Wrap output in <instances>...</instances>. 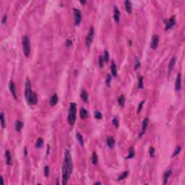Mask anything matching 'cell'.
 Returning <instances> with one entry per match:
<instances>
[{
	"mask_svg": "<svg viewBox=\"0 0 185 185\" xmlns=\"http://www.w3.org/2000/svg\"><path fill=\"white\" fill-rule=\"evenodd\" d=\"M175 24H176V19H175V16H172L167 21V23H165V31L169 30V29L171 28L173 25H175Z\"/></svg>",
	"mask_w": 185,
	"mask_h": 185,
	"instance_id": "30bf717a",
	"label": "cell"
},
{
	"mask_svg": "<svg viewBox=\"0 0 185 185\" xmlns=\"http://www.w3.org/2000/svg\"><path fill=\"white\" fill-rule=\"evenodd\" d=\"M119 17H120V12L117 7H114V18L116 23H119Z\"/></svg>",
	"mask_w": 185,
	"mask_h": 185,
	"instance_id": "7c38bea8",
	"label": "cell"
},
{
	"mask_svg": "<svg viewBox=\"0 0 185 185\" xmlns=\"http://www.w3.org/2000/svg\"><path fill=\"white\" fill-rule=\"evenodd\" d=\"M7 15H4L3 16V17H2V23L3 25H4V24L7 23Z\"/></svg>",
	"mask_w": 185,
	"mask_h": 185,
	"instance_id": "b9f144b4",
	"label": "cell"
},
{
	"mask_svg": "<svg viewBox=\"0 0 185 185\" xmlns=\"http://www.w3.org/2000/svg\"><path fill=\"white\" fill-rule=\"evenodd\" d=\"M138 87L140 89L143 88V77H140L138 78Z\"/></svg>",
	"mask_w": 185,
	"mask_h": 185,
	"instance_id": "d6a6232c",
	"label": "cell"
},
{
	"mask_svg": "<svg viewBox=\"0 0 185 185\" xmlns=\"http://www.w3.org/2000/svg\"><path fill=\"white\" fill-rule=\"evenodd\" d=\"M158 42H159V38L158 35H155L153 36L152 38V41H151V43H150V48L152 49L155 50L156 49L158 46Z\"/></svg>",
	"mask_w": 185,
	"mask_h": 185,
	"instance_id": "52a82bcc",
	"label": "cell"
},
{
	"mask_svg": "<svg viewBox=\"0 0 185 185\" xmlns=\"http://www.w3.org/2000/svg\"><path fill=\"white\" fill-rule=\"evenodd\" d=\"M140 67V61L138 60V58H136V59H135V67H134V69L135 70H137L138 67Z\"/></svg>",
	"mask_w": 185,
	"mask_h": 185,
	"instance_id": "f35d334b",
	"label": "cell"
},
{
	"mask_svg": "<svg viewBox=\"0 0 185 185\" xmlns=\"http://www.w3.org/2000/svg\"><path fill=\"white\" fill-rule=\"evenodd\" d=\"M148 122H149V119L148 117L144 119L143 122L142 123V131H141L140 134V138H141L142 136L145 133L146 130H147V127H148Z\"/></svg>",
	"mask_w": 185,
	"mask_h": 185,
	"instance_id": "9c48e42d",
	"label": "cell"
},
{
	"mask_svg": "<svg viewBox=\"0 0 185 185\" xmlns=\"http://www.w3.org/2000/svg\"><path fill=\"white\" fill-rule=\"evenodd\" d=\"M171 173H172V171L171 169H169V170L165 171V173H163V184H165L167 183Z\"/></svg>",
	"mask_w": 185,
	"mask_h": 185,
	"instance_id": "9a60e30c",
	"label": "cell"
},
{
	"mask_svg": "<svg viewBox=\"0 0 185 185\" xmlns=\"http://www.w3.org/2000/svg\"><path fill=\"white\" fill-rule=\"evenodd\" d=\"M9 91H10L12 95H13L14 98L15 99H17V91H16V87H15V83L12 82V81H10L9 83Z\"/></svg>",
	"mask_w": 185,
	"mask_h": 185,
	"instance_id": "8fae6325",
	"label": "cell"
},
{
	"mask_svg": "<svg viewBox=\"0 0 185 185\" xmlns=\"http://www.w3.org/2000/svg\"><path fill=\"white\" fill-rule=\"evenodd\" d=\"M124 5H125V9L126 12L128 13H132V2L130 1H125L124 2Z\"/></svg>",
	"mask_w": 185,
	"mask_h": 185,
	"instance_id": "ac0fdd59",
	"label": "cell"
},
{
	"mask_svg": "<svg viewBox=\"0 0 185 185\" xmlns=\"http://www.w3.org/2000/svg\"><path fill=\"white\" fill-rule=\"evenodd\" d=\"M103 63H104V60H103V56H100L99 57V66H100V67H103Z\"/></svg>",
	"mask_w": 185,
	"mask_h": 185,
	"instance_id": "ab89813d",
	"label": "cell"
},
{
	"mask_svg": "<svg viewBox=\"0 0 185 185\" xmlns=\"http://www.w3.org/2000/svg\"><path fill=\"white\" fill-rule=\"evenodd\" d=\"M43 145V140L42 138H38L35 143V148H41Z\"/></svg>",
	"mask_w": 185,
	"mask_h": 185,
	"instance_id": "cb8c5ba5",
	"label": "cell"
},
{
	"mask_svg": "<svg viewBox=\"0 0 185 185\" xmlns=\"http://www.w3.org/2000/svg\"><path fill=\"white\" fill-rule=\"evenodd\" d=\"M80 3H82V4H85L86 2H85V1H80Z\"/></svg>",
	"mask_w": 185,
	"mask_h": 185,
	"instance_id": "bcb514c9",
	"label": "cell"
},
{
	"mask_svg": "<svg viewBox=\"0 0 185 185\" xmlns=\"http://www.w3.org/2000/svg\"><path fill=\"white\" fill-rule=\"evenodd\" d=\"M91 161H92L93 164H94V165H96L97 163H98V155H97L95 152H93L92 154Z\"/></svg>",
	"mask_w": 185,
	"mask_h": 185,
	"instance_id": "4316f807",
	"label": "cell"
},
{
	"mask_svg": "<svg viewBox=\"0 0 185 185\" xmlns=\"http://www.w3.org/2000/svg\"><path fill=\"white\" fill-rule=\"evenodd\" d=\"M66 46L67 47H71L72 46V41L70 39H67L66 41Z\"/></svg>",
	"mask_w": 185,
	"mask_h": 185,
	"instance_id": "60d3db41",
	"label": "cell"
},
{
	"mask_svg": "<svg viewBox=\"0 0 185 185\" xmlns=\"http://www.w3.org/2000/svg\"><path fill=\"white\" fill-rule=\"evenodd\" d=\"M0 119H1V124H2V128L4 129L6 127V122L4 119V114L3 112L0 113Z\"/></svg>",
	"mask_w": 185,
	"mask_h": 185,
	"instance_id": "d4e9b609",
	"label": "cell"
},
{
	"mask_svg": "<svg viewBox=\"0 0 185 185\" xmlns=\"http://www.w3.org/2000/svg\"><path fill=\"white\" fill-rule=\"evenodd\" d=\"M74 17H75V23L76 25H79L82 20V14L78 9H74Z\"/></svg>",
	"mask_w": 185,
	"mask_h": 185,
	"instance_id": "8992f818",
	"label": "cell"
},
{
	"mask_svg": "<svg viewBox=\"0 0 185 185\" xmlns=\"http://www.w3.org/2000/svg\"><path fill=\"white\" fill-rule=\"evenodd\" d=\"M43 172H44V175H45V177H48V176H49V167H48V165H46V166L44 167Z\"/></svg>",
	"mask_w": 185,
	"mask_h": 185,
	"instance_id": "e575fe53",
	"label": "cell"
},
{
	"mask_svg": "<svg viewBox=\"0 0 185 185\" xmlns=\"http://www.w3.org/2000/svg\"><path fill=\"white\" fill-rule=\"evenodd\" d=\"M101 183L100 182V181H97V182H95V183H94V184L95 185V184H101Z\"/></svg>",
	"mask_w": 185,
	"mask_h": 185,
	"instance_id": "f6af8a7d",
	"label": "cell"
},
{
	"mask_svg": "<svg viewBox=\"0 0 185 185\" xmlns=\"http://www.w3.org/2000/svg\"><path fill=\"white\" fill-rule=\"evenodd\" d=\"M76 138H77V140H78L80 145L81 146H83V145H84V140H83V138L82 134H81L80 132H77Z\"/></svg>",
	"mask_w": 185,
	"mask_h": 185,
	"instance_id": "603a6c76",
	"label": "cell"
},
{
	"mask_svg": "<svg viewBox=\"0 0 185 185\" xmlns=\"http://www.w3.org/2000/svg\"><path fill=\"white\" fill-rule=\"evenodd\" d=\"M149 153H150V155L151 157H153L154 156V153H155V148L153 147H150L149 148Z\"/></svg>",
	"mask_w": 185,
	"mask_h": 185,
	"instance_id": "74e56055",
	"label": "cell"
},
{
	"mask_svg": "<svg viewBox=\"0 0 185 185\" xmlns=\"http://www.w3.org/2000/svg\"><path fill=\"white\" fill-rule=\"evenodd\" d=\"M112 123L116 126V127H118V126H119V119H118L117 117H116V116H114V119L112 120Z\"/></svg>",
	"mask_w": 185,
	"mask_h": 185,
	"instance_id": "836d02e7",
	"label": "cell"
},
{
	"mask_svg": "<svg viewBox=\"0 0 185 185\" xmlns=\"http://www.w3.org/2000/svg\"><path fill=\"white\" fill-rule=\"evenodd\" d=\"M103 58L104 62H109V52H108V51H107V50H105V51H104Z\"/></svg>",
	"mask_w": 185,
	"mask_h": 185,
	"instance_id": "f546056e",
	"label": "cell"
},
{
	"mask_svg": "<svg viewBox=\"0 0 185 185\" xmlns=\"http://www.w3.org/2000/svg\"><path fill=\"white\" fill-rule=\"evenodd\" d=\"M80 118L83 119H85L87 118V111L85 108H81L80 111Z\"/></svg>",
	"mask_w": 185,
	"mask_h": 185,
	"instance_id": "44dd1931",
	"label": "cell"
},
{
	"mask_svg": "<svg viewBox=\"0 0 185 185\" xmlns=\"http://www.w3.org/2000/svg\"><path fill=\"white\" fill-rule=\"evenodd\" d=\"M24 151H25V156H26V155H27V148H25V150Z\"/></svg>",
	"mask_w": 185,
	"mask_h": 185,
	"instance_id": "7bdbcfd3",
	"label": "cell"
},
{
	"mask_svg": "<svg viewBox=\"0 0 185 185\" xmlns=\"http://www.w3.org/2000/svg\"><path fill=\"white\" fill-rule=\"evenodd\" d=\"M129 174V171H124V173H122V174H120L119 177H118V181H121V180H123L126 177L128 176Z\"/></svg>",
	"mask_w": 185,
	"mask_h": 185,
	"instance_id": "f1b7e54d",
	"label": "cell"
},
{
	"mask_svg": "<svg viewBox=\"0 0 185 185\" xmlns=\"http://www.w3.org/2000/svg\"><path fill=\"white\" fill-rule=\"evenodd\" d=\"M111 69V74H112V75L114 77L117 76V70H116V64L114 62H112Z\"/></svg>",
	"mask_w": 185,
	"mask_h": 185,
	"instance_id": "7402d4cb",
	"label": "cell"
},
{
	"mask_svg": "<svg viewBox=\"0 0 185 185\" xmlns=\"http://www.w3.org/2000/svg\"><path fill=\"white\" fill-rule=\"evenodd\" d=\"M25 95L26 101L28 105H35L38 103V97L36 93H33L31 89V83L28 78L25 83Z\"/></svg>",
	"mask_w": 185,
	"mask_h": 185,
	"instance_id": "7a4b0ae2",
	"label": "cell"
},
{
	"mask_svg": "<svg viewBox=\"0 0 185 185\" xmlns=\"http://www.w3.org/2000/svg\"><path fill=\"white\" fill-rule=\"evenodd\" d=\"M93 38H94V28L92 27L91 28V30L88 33V35H87L86 37V39H85V43H86V46L87 47H90L91 43L93 42Z\"/></svg>",
	"mask_w": 185,
	"mask_h": 185,
	"instance_id": "5b68a950",
	"label": "cell"
},
{
	"mask_svg": "<svg viewBox=\"0 0 185 185\" xmlns=\"http://www.w3.org/2000/svg\"><path fill=\"white\" fill-rule=\"evenodd\" d=\"M181 148L180 147V146H178V147H177L176 150H174L173 153L172 154L171 157H175V156H176V155H177L181 152Z\"/></svg>",
	"mask_w": 185,
	"mask_h": 185,
	"instance_id": "1f68e13d",
	"label": "cell"
},
{
	"mask_svg": "<svg viewBox=\"0 0 185 185\" xmlns=\"http://www.w3.org/2000/svg\"><path fill=\"white\" fill-rule=\"evenodd\" d=\"M144 103H145V101H142L139 103V106H138V111H137V113H138V114L140 113V111H141V110H142V106H143Z\"/></svg>",
	"mask_w": 185,
	"mask_h": 185,
	"instance_id": "d590c367",
	"label": "cell"
},
{
	"mask_svg": "<svg viewBox=\"0 0 185 185\" xmlns=\"http://www.w3.org/2000/svg\"><path fill=\"white\" fill-rule=\"evenodd\" d=\"M134 157V148L132 147H130L129 148V155L126 158V159H130Z\"/></svg>",
	"mask_w": 185,
	"mask_h": 185,
	"instance_id": "83f0119b",
	"label": "cell"
},
{
	"mask_svg": "<svg viewBox=\"0 0 185 185\" xmlns=\"http://www.w3.org/2000/svg\"><path fill=\"white\" fill-rule=\"evenodd\" d=\"M1 181H2V184H4V179L2 177H1Z\"/></svg>",
	"mask_w": 185,
	"mask_h": 185,
	"instance_id": "ee69618b",
	"label": "cell"
},
{
	"mask_svg": "<svg viewBox=\"0 0 185 185\" xmlns=\"http://www.w3.org/2000/svg\"><path fill=\"white\" fill-rule=\"evenodd\" d=\"M176 61H177V58L176 56H173L171 58V59L170 60L169 62V67H168V69H169V73H170L172 70H173V68L175 65V63H176Z\"/></svg>",
	"mask_w": 185,
	"mask_h": 185,
	"instance_id": "e0dca14e",
	"label": "cell"
},
{
	"mask_svg": "<svg viewBox=\"0 0 185 185\" xmlns=\"http://www.w3.org/2000/svg\"><path fill=\"white\" fill-rule=\"evenodd\" d=\"M107 145H108L109 148H113L115 145V139L112 136H109L107 138Z\"/></svg>",
	"mask_w": 185,
	"mask_h": 185,
	"instance_id": "2e32d148",
	"label": "cell"
},
{
	"mask_svg": "<svg viewBox=\"0 0 185 185\" xmlns=\"http://www.w3.org/2000/svg\"><path fill=\"white\" fill-rule=\"evenodd\" d=\"M23 50L26 57H28L31 53V41L27 35L23 37Z\"/></svg>",
	"mask_w": 185,
	"mask_h": 185,
	"instance_id": "277c9868",
	"label": "cell"
},
{
	"mask_svg": "<svg viewBox=\"0 0 185 185\" xmlns=\"http://www.w3.org/2000/svg\"><path fill=\"white\" fill-rule=\"evenodd\" d=\"M95 117L96 119H101L102 118V114L100 111H95Z\"/></svg>",
	"mask_w": 185,
	"mask_h": 185,
	"instance_id": "8d00e7d4",
	"label": "cell"
},
{
	"mask_svg": "<svg viewBox=\"0 0 185 185\" xmlns=\"http://www.w3.org/2000/svg\"><path fill=\"white\" fill-rule=\"evenodd\" d=\"M181 88V75L180 73L177 75V77L175 83V90L177 92H179Z\"/></svg>",
	"mask_w": 185,
	"mask_h": 185,
	"instance_id": "ba28073f",
	"label": "cell"
},
{
	"mask_svg": "<svg viewBox=\"0 0 185 185\" xmlns=\"http://www.w3.org/2000/svg\"><path fill=\"white\" fill-rule=\"evenodd\" d=\"M58 101H59V98H58L57 95H56V94H54V95H52V96L51 97V99H50V101H49L50 105H51V106H55V105L58 103Z\"/></svg>",
	"mask_w": 185,
	"mask_h": 185,
	"instance_id": "ffe728a7",
	"label": "cell"
},
{
	"mask_svg": "<svg viewBox=\"0 0 185 185\" xmlns=\"http://www.w3.org/2000/svg\"><path fill=\"white\" fill-rule=\"evenodd\" d=\"M5 158H6V163L8 165H11L12 164V160L11 153L8 150L5 151Z\"/></svg>",
	"mask_w": 185,
	"mask_h": 185,
	"instance_id": "4fadbf2b",
	"label": "cell"
},
{
	"mask_svg": "<svg viewBox=\"0 0 185 185\" xmlns=\"http://www.w3.org/2000/svg\"><path fill=\"white\" fill-rule=\"evenodd\" d=\"M23 127V122H21L20 120H17L15 122V130L18 132H21L22 129Z\"/></svg>",
	"mask_w": 185,
	"mask_h": 185,
	"instance_id": "5bb4252c",
	"label": "cell"
},
{
	"mask_svg": "<svg viewBox=\"0 0 185 185\" xmlns=\"http://www.w3.org/2000/svg\"><path fill=\"white\" fill-rule=\"evenodd\" d=\"M118 103L119 104L120 106L122 107H124V103H125V98H124V95H122L119 97L118 98Z\"/></svg>",
	"mask_w": 185,
	"mask_h": 185,
	"instance_id": "484cf974",
	"label": "cell"
},
{
	"mask_svg": "<svg viewBox=\"0 0 185 185\" xmlns=\"http://www.w3.org/2000/svg\"><path fill=\"white\" fill-rule=\"evenodd\" d=\"M72 160L70 152L66 150L64 153V159L62 165V184L64 185L67 184L68 180L70 178L72 172Z\"/></svg>",
	"mask_w": 185,
	"mask_h": 185,
	"instance_id": "6da1fadb",
	"label": "cell"
},
{
	"mask_svg": "<svg viewBox=\"0 0 185 185\" xmlns=\"http://www.w3.org/2000/svg\"><path fill=\"white\" fill-rule=\"evenodd\" d=\"M76 113H77V105L75 103H71L69 113H68L67 120L70 125H73L76 121Z\"/></svg>",
	"mask_w": 185,
	"mask_h": 185,
	"instance_id": "3957f363",
	"label": "cell"
},
{
	"mask_svg": "<svg viewBox=\"0 0 185 185\" xmlns=\"http://www.w3.org/2000/svg\"><path fill=\"white\" fill-rule=\"evenodd\" d=\"M80 96L84 102H87L88 101V94H87V91L85 89H83L80 92Z\"/></svg>",
	"mask_w": 185,
	"mask_h": 185,
	"instance_id": "d6986e66",
	"label": "cell"
},
{
	"mask_svg": "<svg viewBox=\"0 0 185 185\" xmlns=\"http://www.w3.org/2000/svg\"><path fill=\"white\" fill-rule=\"evenodd\" d=\"M111 81V77L109 74H108L106 75V84L107 87H110Z\"/></svg>",
	"mask_w": 185,
	"mask_h": 185,
	"instance_id": "4dcf8cb0",
	"label": "cell"
}]
</instances>
